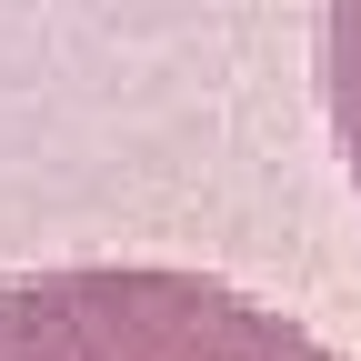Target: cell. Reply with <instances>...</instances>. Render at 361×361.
I'll use <instances>...</instances> for the list:
<instances>
[{"instance_id":"cell-1","label":"cell","mask_w":361,"mask_h":361,"mask_svg":"<svg viewBox=\"0 0 361 361\" xmlns=\"http://www.w3.org/2000/svg\"><path fill=\"white\" fill-rule=\"evenodd\" d=\"M0 361H341V351L211 271L71 261L0 281Z\"/></svg>"},{"instance_id":"cell-2","label":"cell","mask_w":361,"mask_h":361,"mask_svg":"<svg viewBox=\"0 0 361 361\" xmlns=\"http://www.w3.org/2000/svg\"><path fill=\"white\" fill-rule=\"evenodd\" d=\"M322 111H331L341 171L361 191V0H331L322 11Z\"/></svg>"}]
</instances>
